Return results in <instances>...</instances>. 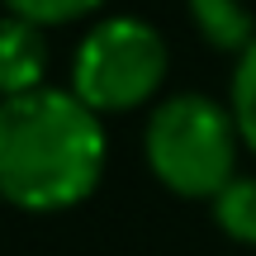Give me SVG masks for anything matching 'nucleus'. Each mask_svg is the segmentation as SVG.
Segmentation results:
<instances>
[{"mask_svg": "<svg viewBox=\"0 0 256 256\" xmlns=\"http://www.w3.org/2000/svg\"><path fill=\"white\" fill-rule=\"evenodd\" d=\"M110 162L104 124L66 86L0 100V200L24 214H62L95 194Z\"/></svg>", "mask_w": 256, "mask_h": 256, "instance_id": "nucleus-1", "label": "nucleus"}, {"mask_svg": "<svg viewBox=\"0 0 256 256\" xmlns=\"http://www.w3.org/2000/svg\"><path fill=\"white\" fill-rule=\"evenodd\" d=\"M238 152L242 133L232 110L204 90H176L156 100L142 128L147 171L180 200H214L238 176Z\"/></svg>", "mask_w": 256, "mask_h": 256, "instance_id": "nucleus-2", "label": "nucleus"}, {"mask_svg": "<svg viewBox=\"0 0 256 256\" xmlns=\"http://www.w3.org/2000/svg\"><path fill=\"white\" fill-rule=\"evenodd\" d=\"M171 72L162 28L142 14H104L86 28L72 52V90L95 114H128L156 100Z\"/></svg>", "mask_w": 256, "mask_h": 256, "instance_id": "nucleus-3", "label": "nucleus"}, {"mask_svg": "<svg viewBox=\"0 0 256 256\" xmlns=\"http://www.w3.org/2000/svg\"><path fill=\"white\" fill-rule=\"evenodd\" d=\"M48 28L28 24L19 14H0V100L10 95H28L48 86Z\"/></svg>", "mask_w": 256, "mask_h": 256, "instance_id": "nucleus-4", "label": "nucleus"}, {"mask_svg": "<svg viewBox=\"0 0 256 256\" xmlns=\"http://www.w3.org/2000/svg\"><path fill=\"white\" fill-rule=\"evenodd\" d=\"M194 34L218 52H247L256 43V19L247 0H185Z\"/></svg>", "mask_w": 256, "mask_h": 256, "instance_id": "nucleus-5", "label": "nucleus"}, {"mask_svg": "<svg viewBox=\"0 0 256 256\" xmlns=\"http://www.w3.org/2000/svg\"><path fill=\"white\" fill-rule=\"evenodd\" d=\"M209 209H214V223H218L223 238L256 247V176H232L209 200Z\"/></svg>", "mask_w": 256, "mask_h": 256, "instance_id": "nucleus-6", "label": "nucleus"}, {"mask_svg": "<svg viewBox=\"0 0 256 256\" xmlns=\"http://www.w3.org/2000/svg\"><path fill=\"white\" fill-rule=\"evenodd\" d=\"M228 110L238 119L242 147L256 156V43L247 52H238V66H232V86H228Z\"/></svg>", "mask_w": 256, "mask_h": 256, "instance_id": "nucleus-7", "label": "nucleus"}, {"mask_svg": "<svg viewBox=\"0 0 256 256\" xmlns=\"http://www.w3.org/2000/svg\"><path fill=\"white\" fill-rule=\"evenodd\" d=\"M0 5H5V14H19L38 28H66V24L100 14L110 0H0Z\"/></svg>", "mask_w": 256, "mask_h": 256, "instance_id": "nucleus-8", "label": "nucleus"}]
</instances>
